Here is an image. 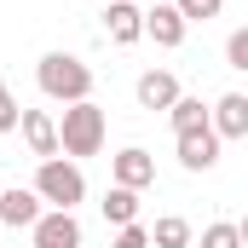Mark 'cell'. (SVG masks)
Instances as JSON below:
<instances>
[{
  "label": "cell",
  "mask_w": 248,
  "mask_h": 248,
  "mask_svg": "<svg viewBox=\"0 0 248 248\" xmlns=\"http://www.w3.org/2000/svg\"><path fill=\"white\" fill-rule=\"evenodd\" d=\"M116 248H150V231L144 225H116Z\"/></svg>",
  "instance_id": "19"
},
{
  "label": "cell",
  "mask_w": 248,
  "mask_h": 248,
  "mask_svg": "<svg viewBox=\"0 0 248 248\" xmlns=\"http://www.w3.org/2000/svg\"><path fill=\"white\" fill-rule=\"evenodd\" d=\"M150 179H156V162H150L144 150H122V156H116V185L122 190H144Z\"/></svg>",
  "instance_id": "9"
},
{
  "label": "cell",
  "mask_w": 248,
  "mask_h": 248,
  "mask_svg": "<svg viewBox=\"0 0 248 248\" xmlns=\"http://www.w3.org/2000/svg\"><path fill=\"white\" fill-rule=\"evenodd\" d=\"M168 122H173V133H196V127H208V110H202V98H173Z\"/></svg>",
  "instance_id": "13"
},
{
  "label": "cell",
  "mask_w": 248,
  "mask_h": 248,
  "mask_svg": "<svg viewBox=\"0 0 248 248\" xmlns=\"http://www.w3.org/2000/svg\"><path fill=\"white\" fill-rule=\"evenodd\" d=\"M225 58H231V69H248V29H237L225 41Z\"/></svg>",
  "instance_id": "18"
},
{
  "label": "cell",
  "mask_w": 248,
  "mask_h": 248,
  "mask_svg": "<svg viewBox=\"0 0 248 248\" xmlns=\"http://www.w3.org/2000/svg\"><path fill=\"white\" fill-rule=\"evenodd\" d=\"M104 29H110V41H116V46H133V41L144 35V12H139L133 0H116V6H110V17H104Z\"/></svg>",
  "instance_id": "8"
},
{
  "label": "cell",
  "mask_w": 248,
  "mask_h": 248,
  "mask_svg": "<svg viewBox=\"0 0 248 248\" xmlns=\"http://www.w3.org/2000/svg\"><path fill=\"white\" fill-rule=\"evenodd\" d=\"M35 81H41L46 98H63V104H81V98L93 93V69L81 58H69V52H46L41 69H35Z\"/></svg>",
  "instance_id": "1"
},
{
  "label": "cell",
  "mask_w": 248,
  "mask_h": 248,
  "mask_svg": "<svg viewBox=\"0 0 248 248\" xmlns=\"http://www.w3.org/2000/svg\"><path fill=\"white\" fill-rule=\"evenodd\" d=\"M17 122H23V139H29V150H35L41 162H46V156H58V122H52L46 110H23Z\"/></svg>",
  "instance_id": "6"
},
{
  "label": "cell",
  "mask_w": 248,
  "mask_h": 248,
  "mask_svg": "<svg viewBox=\"0 0 248 248\" xmlns=\"http://www.w3.org/2000/svg\"><path fill=\"white\" fill-rule=\"evenodd\" d=\"M104 6H116V0H104Z\"/></svg>",
  "instance_id": "21"
},
{
  "label": "cell",
  "mask_w": 248,
  "mask_h": 248,
  "mask_svg": "<svg viewBox=\"0 0 248 248\" xmlns=\"http://www.w3.org/2000/svg\"><path fill=\"white\" fill-rule=\"evenodd\" d=\"M173 12H179L185 23H208V17H219V0H179Z\"/></svg>",
  "instance_id": "17"
},
{
  "label": "cell",
  "mask_w": 248,
  "mask_h": 248,
  "mask_svg": "<svg viewBox=\"0 0 248 248\" xmlns=\"http://www.w3.org/2000/svg\"><path fill=\"white\" fill-rule=\"evenodd\" d=\"M202 248H243V225H208Z\"/></svg>",
  "instance_id": "16"
},
{
  "label": "cell",
  "mask_w": 248,
  "mask_h": 248,
  "mask_svg": "<svg viewBox=\"0 0 248 248\" xmlns=\"http://www.w3.org/2000/svg\"><path fill=\"white\" fill-rule=\"evenodd\" d=\"M58 150H63V156H98V150H104V110H98L93 98H81V104L63 110Z\"/></svg>",
  "instance_id": "2"
},
{
  "label": "cell",
  "mask_w": 248,
  "mask_h": 248,
  "mask_svg": "<svg viewBox=\"0 0 248 248\" xmlns=\"http://www.w3.org/2000/svg\"><path fill=\"white\" fill-rule=\"evenodd\" d=\"M144 35H150L156 46H179V41H185V17H179L173 6H156V12H144Z\"/></svg>",
  "instance_id": "10"
},
{
  "label": "cell",
  "mask_w": 248,
  "mask_h": 248,
  "mask_svg": "<svg viewBox=\"0 0 248 248\" xmlns=\"http://www.w3.org/2000/svg\"><path fill=\"white\" fill-rule=\"evenodd\" d=\"M12 127H17V104H12V93L0 81V133H12Z\"/></svg>",
  "instance_id": "20"
},
{
  "label": "cell",
  "mask_w": 248,
  "mask_h": 248,
  "mask_svg": "<svg viewBox=\"0 0 248 248\" xmlns=\"http://www.w3.org/2000/svg\"><path fill=\"white\" fill-rule=\"evenodd\" d=\"M104 219H110V225H133V219H139V190H110V196H104Z\"/></svg>",
  "instance_id": "14"
},
{
  "label": "cell",
  "mask_w": 248,
  "mask_h": 248,
  "mask_svg": "<svg viewBox=\"0 0 248 248\" xmlns=\"http://www.w3.org/2000/svg\"><path fill=\"white\" fill-rule=\"evenodd\" d=\"M179 162L190 173H208L219 162V133L214 127H196V133H179Z\"/></svg>",
  "instance_id": "5"
},
{
  "label": "cell",
  "mask_w": 248,
  "mask_h": 248,
  "mask_svg": "<svg viewBox=\"0 0 248 248\" xmlns=\"http://www.w3.org/2000/svg\"><path fill=\"white\" fill-rule=\"evenodd\" d=\"M150 248H190V225L179 219V214L156 219V231H150Z\"/></svg>",
  "instance_id": "15"
},
{
  "label": "cell",
  "mask_w": 248,
  "mask_h": 248,
  "mask_svg": "<svg viewBox=\"0 0 248 248\" xmlns=\"http://www.w3.org/2000/svg\"><path fill=\"white\" fill-rule=\"evenodd\" d=\"M35 196H41V202H58L63 214H69V208L87 196V179H81V168H75V162L46 156V162H41V173H35Z\"/></svg>",
  "instance_id": "3"
},
{
  "label": "cell",
  "mask_w": 248,
  "mask_h": 248,
  "mask_svg": "<svg viewBox=\"0 0 248 248\" xmlns=\"http://www.w3.org/2000/svg\"><path fill=\"white\" fill-rule=\"evenodd\" d=\"M214 133H219V139H243L248 133V98L243 93H225V98H219V104H214Z\"/></svg>",
  "instance_id": "7"
},
{
  "label": "cell",
  "mask_w": 248,
  "mask_h": 248,
  "mask_svg": "<svg viewBox=\"0 0 248 248\" xmlns=\"http://www.w3.org/2000/svg\"><path fill=\"white\" fill-rule=\"evenodd\" d=\"M179 98V81L168 75V69H150V75H139V104L144 110H168Z\"/></svg>",
  "instance_id": "11"
},
{
  "label": "cell",
  "mask_w": 248,
  "mask_h": 248,
  "mask_svg": "<svg viewBox=\"0 0 248 248\" xmlns=\"http://www.w3.org/2000/svg\"><path fill=\"white\" fill-rule=\"evenodd\" d=\"M29 231H35V248H81V225H75V214H63V208L41 214Z\"/></svg>",
  "instance_id": "4"
},
{
  "label": "cell",
  "mask_w": 248,
  "mask_h": 248,
  "mask_svg": "<svg viewBox=\"0 0 248 248\" xmlns=\"http://www.w3.org/2000/svg\"><path fill=\"white\" fill-rule=\"evenodd\" d=\"M0 219H6V225H35V219H41V196H35V190H0Z\"/></svg>",
  "instance_id": "12"
}]
</instances>
